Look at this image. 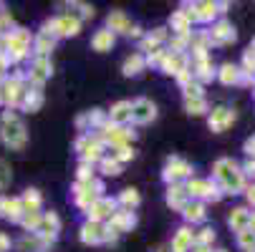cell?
<instances>
[{"label":"cell","instance_id":"6da1fadb","mask_svg":"<svg viewBox=\"0 0 255 252\" xmlns=\"http://www.w3.org/2000/svg\"><path fill=\"white\" fill-rule=\"evenodd\" d=\"M0 139H3V144L10 147V149H23L25 147L28 134H25V126L18 119V114H13V111L3 114V121H0Z\"/></svg>","mask_w":255,"mask_h":252},{"label":"cell","instance_id":"7a4b0ae2","mask_svg":"<svg viewBox=\"0 0 255 252\" xmlns=\"http://www.w3.org/2000/svg\"><path fill=\"white\" fill-rule=\"evenodd\" d=\"M215 179L223 184L225 192L230 194H238L243 187H245V176L240 171V167L233 162V159H220L215 164Z\"/></svg>","mask_w":255,"mask_h":252},{"label":"cell","instance_id":"3957f363","mask_svg":"<svg viewBox=\"0 0 255 252\" xmlns=\"http://www.w3.org/2000/svg\"><path fill=\"white\" fill-rule=\"evenodd\" d=\"M3 46H5V58L8 61H23L28 56V51H30V35L25 30H13V33L5 35Z\"/></svg>","mask_w":255,"mask_h":252},{"label":"cell","instance_id":"277c9868","mask_svg":"<svg viewBox=\"0 0 255 252\" xmlns=\"http://www.w3.org/2000/svg\"><path fill=\"white\" fill-rule=\"evenodd\" d=\"M101 192H104V182H99V179L94 176V179H89V182H76V187H74V199H76V204H79L81 209H89V207L101 197Z\"/></svg>","mask_w":255,"mask_h":252},{"label":"cell","instance_id":"5b68a950","mask_svg":"<svg viewBox=\"0 0 255 252\" xmlns=\"http://www.w3.org/2000/svg\"><path fill=\"white\" fill-rule=\"evenodd\" d=\"M76 152L81 154L84 164H94V162H101V159H104V144H101L99 136L84 134V136L76 141Z\"/></svg>","mask_w":255,"mask_h":252},{"label":"cell","instance_id":"8992f818","mask_svg":"<svg viewBox=\"0 0 255 252\" xmlns=\"http://www.w3.org/2000/svg\"><path fill=\"white\" fill-rule=\"evenodd\" d=\"M43 30L51 33V35H76V33L81 30V20L74 18L71 13H63V15H58L56 20L46 23Z\"/></svg>","mask_w":255,"mask_h":252},{"label":"cell","instance_id":"52a82bcc","mask_svg":"<svg viewBox=\"0 0 255 252\" xmlns=\"http://www.w3.org/2000/svg\"><path fill=\"white\" fill-rule=\"evenodd\" d=\"M185 189H187V194H190L192 199H197V202H202V199H220V192H217V187L210 182V179H197V176H192L190 182L185 184Z\"/></svg>","mask_w":255,"mask_h":252},{"label":"cell","instance_id":"ba28073f","mask_svg":"<svg viewBox=\"0 0 255 252\" xmlns=\"http://www.w3.org/2000/svg\"><path fill=\"white\" fill-rule=\"evenodd\" d=\"M117 199H109V197H99L89 209H86V217L94 222H104V220H112L114 212H117Z\"/></svg>","mask_w":255,"mask_h":252},{"label":"cell","instance_id":"9c48e42d","mask_svg":"<svg viewBox=\"0 0 255 252\" xmlns=\"http://www.w3.org/2000/svg\"><path fill=\"white\" fill-rule=\"evenodd\" d=\"M157 119V106L149 98H136L131 103V121L134 124H149Z\"/></svg>","mask_w":255,"mask_h":252},{"label":"cell","instance_id":"30bf717a","mask_svg":"<svg viewBox=\"0 0 255 252\" xmlns=\"http://www.w3.org/2000/svg\"><path fill=\"white\" fill-rule=\"evenodd\" d=\"M192 174V167L185 162V159H179V157H172L169 162H167V167H164V182H169V184H177L179 179H185V176H190Z\"/></svg>","mask_w":255,"mask_h":252},{"label":"cell","instance_id":"8fae6325","mask_svg":"<svg viewBox=\"0 0 255 252\" xmlns=\"http://www.w3.org/2000/svg\"><path fill=\"white\" fill-rule=\"evenodd\" d=\"M58 227H61L58 214L48 212V214H41V222H38V230H35V235H38V237L43 240V245H48V242H53V240H56Z\"/></svg>","mask_w":255,"mask_h":252},{"label":"cell","instance_id":"7c38bea8","mask_svg":"<svg viewBox=\"0 0 255 252\" xmlns=\"http://www.w3.org/2000/svg\"><path fill=\"white\" fill-rule=\"evenodd\" d=\"M53 74V68H51V61L48 58H41V56H35L33 63H30V71H28V81L35 84V86H41L43 81H48Z\"/></svg>","mask_w":255,"mask_h":252},{"label":"cell","instance_id":"4fadbf2b","mask_svg":"<svg viewBox=\"0 0 255 252\" xmlns=\"http://www.w3.org/2000/svg\"><path fill=\"white\" fill-rule=\"evenodd\" d=\"M23 91L25 88L20 86V81H13V79L0 84V98H3L8 106H18L23 101Z\"/></svg>","mask_w":255,"mask_h":252},{"label":"cell","instance_id":"5bb4252c","mask_svg":"<svg viewBox=\"0 0 255 252\" xmlns=\"http://www.w3.org/2000/svg\"><path fill=\"white\" fill-rule=\"evenodd\" d=\"M136 225V217H134V212L131 209H117L114 212V217L109 220V227H112L114 232H127V230H131Z\"/></svg>","mask_w":255,"mask_h":252},{"label":"cell","instance_id":"9a60e30c","mask_svg":"<svg viewBox=\"0 0 255 252\" xmlns=\"http://www.w3.org/2000/svg\"><path fill=\"white\" fill-rule=\"evenodd\" d=\"M104 230H106L104 222L86 220V222L81 225V240H84L86 245H99V242H104Z\"/></svg>","mask_w":255,"mask_h":252},{"label":"cell","instance_id":"2e32d148","mask_svg":"<svg viewBox=\"0 0 255 252\" xmlns=\"http://www.w3.org/2000/svg\"><path fill=\"white\" fill-rule=\"evenodd\" d=\"M109 121L114 126H127L131 121V101H119L112 106V111H109Z\"/></svg>","mask_w":255,"mask_h":252},{"label":"cell","instance_id":"e0dca14e","mask_svg":"<svg viewBox=\"0 0 255 252\" xmlns=\"http://www.w3.org/2000/svg\"><path fill=\"white\" fill-rule=\"evenodd\" d=\"M233 121H235V111L233 109H215L212 116H210V129L220 134L228 126H233Z\"/></svg>","mask_w":255,"mask_h":252},{"label":"cell","instance_id":"ac0fdd59","mask_svg":"<svg viewBox=\"0 0 255 252\" xmlns=\"http://www.w3.org/2000/svg\"><path fill=\"white\" fill-rule=\"evenodd\" d=\"M117 43V35L109 30V28H101L94 33V38H91V48L96 53H106V51H112V46Z\"/></svg>","mask_w":255,"mask_h":252},{"label":"cell","instance_id":"d6986e66","mask_svg":"<svg viewBox=\"0 0 255 252\" xmlns=\"http://www.w3.org/2000/svg\"><path fill=\"white\" fill-rule=\"evenodd\" d=\"M195 245V232L190 227H179L174 240H172V252H187Z\"/></svg>","mask_w":255,"mask_h":252},{"label":"cell","instance_id":"ffe728a7","mask_svg":"<svg viewBox=\"0 0 255 252\" xmlns=\"http://www.w3.org/2000/svg\"><path fill=\"white\" fill-rule=\"evenodd\" d=\"M210 41L212 43H230V41H235V28L228 20H220L210 30Z\"/></svg>","mask_w":255,"mask_h":252},{"label":"cell","instance_id":"44dd1931","mask_svg":"<svg viewBox=\"0 0 255 252\" xmlns=\"http://www.w3.org/2000/svg\"><path fill=\"white\" fill-rule=\"evenodd\" d=\"M106 23H109V30L112 33H127L129 35V30H131V20L127 18L124 10H112L109 18H106Z\"/></svg>","mask_w":255,"mask_h":252},{"label":"cell","instance_id":"7402d4cb","mask_svg":"<svg viewBox=\"0 0 255 252\" xmlns=\"http://www.w3.org/2000/svg\"><path fill=\"white\" fill-rule=\"evenodd\" d=\"M169 25H172V30H177L179 35H190V30H192V18H190L187 8H185V10H177V13H172Z\"/></svg>","mask_w":255,"mask_h":252},{"label":"cell","instance_id":"603a6c76","mask_svg":"<svg viewBox=\"0 0 255 252\" xmlns=\"http://www.w3.org/2000/svg\"><path fill=\"white\" fill-rule=\"evenodd\" d=\"M187 189L182 187V184H169V189H167V204L169 207H174V209H185V204H187Z\"/></svg>","mask_w":255,"mask_h":252},{"label":"cell","instance_id":"cb8c5ba5","mask_svg":"<svg viewBox=\"0 0 255 252\" xmlns=\"http://www.w3.org/2000/svg\"><path fill=\"white\" fill-rule=\"evenodd\" d=\"M144 66H147V58H144L141 53H131V56L124 58L122 71H124V76H136V74H141V71H144Z\"/></svg>","mask_w":255,"mask_h":252},{"label":"cell","instance_id":"d4e9b609","mask_svg":"<svg viewBox=\"0 0 255 252\" xmlns=\"http://www.w3.org/2000/svg\"><path fill=\"white\" fill-rule=\"evenodd\" d=\"M20 103H23V109H28V111H38L41 103H43V91L38 86H35V88H25Z\"/></svg>","mask_w":255,"mask_h":252},{"label":"cell","instance_id":"484cf974","mask_svg":"<svg viewBox=\"0 0 255 252\" xmlns=\"http://www.w3.org/2000/svg\"><path fill=\"white\" fill-rule=\"evenodd\" d=\"M53 46H56V35L41 30V33H38V38H35V53H38L41 58H46V56L53 51Z\"/></svg>","mask_w":255,"mask_h":252},{"label":"cell","instance_id":"4316f807","mask_svg":"<svg viewBox=\"0 0 255 252\" xmlns=\"http://www.w3.org/2000/svg\"><path fill=\"white\" fill-rule=\"evenodd\" d=\"M228 222H230V227H233V230L243 232V230H248V222H250V212H248L245 207H238V209H233V212H230Z\"/></svg>","mask_w":255,"mask_h":252},{"label":"cell","instance_id":"83f0119b","mask_svg":"<svg viewBox=\"0 0 255 252\" xmlns=\"http://www.w3.org/2000/svg\"><path fill=\"white\" fill-rule=\"evenodd\" d=\"M41 192L38 189H25V194L20 197V204H23V212H38L41 209Z\"/></svg>","mask_w":255,"mask_h":252},{"label":"cell","instance_id":"f1b7e54d","mask_svg":"<svg viewBox=\"0 0 255 252\" xmlns=\"http://www.w3.org/2000/svg\"><path fill=\"white\" fill-rule=\"evenodd\" d=\"M185 220L187 222H202L205 220V202H197V199H192V202H187L185 204Z\"/></svg>","mask_w":255,"mask_h":252},{"label":"cell","instance_id":"f546056e","mask_svg":"<svg viewBox=\"0 0 255 252\" xmlns=\"http://www.w3.org/2000/svg\"><path fill=\"white\" fill-rule=\"evenodd\" d=\"M18 247H20L23 252H38V250L43 247V240L35 235V232H28V235L18 242Z\"/></svg>","mask_w":255,"mask_h":252},{"label":"cell","instance_id":"4dcf8cb0","mask_svg":"<svg viewBox=\"0 0 255 252\" xmlns=\"http://www.w3.org/2000/svg\"><path fill=\"white\" fill-rule=\"evenodd\" d=\"M117 204H122L124 209H134V207L139 204V192H136L134 187H129V189H124V192L119 194V199H117Z\"/></svg>","mask_w":255,"mask_h":252},{"label":"cell","instance_id":"1f68e13d","mask_svg":"<svg viewBox=\"0 0 255 252\" xmlns=\"http://www.w3.org/2000/svg\"><path fill=\"white\" fill-rule=\"evenodd\" d=\"M192 79H200V81H210L212 79V63H210V58L197 61V66L192 71Z\"/></svg>","mask_w":255,"mask_h":252},{"label":"cell","instance_id":"d6a6232c","mask_svg":"<svg viewBox=\"0 0 255 252\" xmlns=\"http://www.w3.org/2000/svg\"><path fill=\"white\" fill-rule=\"evenodd\" d=\"M238 79H240V68H238V66H233V63H225V66L220 68V81H223L225 86L235 84Z\"/></svg>","mask_w":255,"mask_h":252},{"label":"cell","instance_id":"836d02e7","mask_svg":"<svg viewBox=\"0 0 255 252\" xmlns=\"http://www.w3.org/2000/svg\"><path fill=\"white\" fill-rule=\"evenodd\" d=\"M18 222H20L28 232H35V230H38V222H41V212H23Z\"/></svg>","mask_w":255,"mask_h":252},{"label":"cell","instance_id":"e575fe53","mask_svg":"<svg viewBox=\"0 0 255 252\" xmlns=\"http://www.w3.org/2000/svg\"><path fill=\"white\" fill-rule=\"evenodd\" d=\"M238 245H240L245 252H255V235H253L250 230L238 232Z\"/></svg>","mask_w":255,"mask_h":252},{"label":"cell","instance_id":"d590c367","mask_svg":"<svg viewBox=\"0 0 255 252\" xmlns=\"http://www.w3.org/2000/svg\"><path fill=\"white\" fill-rule=\"evenodd\" d=\"M185 109H187V114H205L207 111V103H205V98H185Z\"/></svg>","mask_w":255,"mask_h":252},{"label":"cell","instance_id":"8d00e7d4","mask_svg":"<svg viewBox=\"0 0 255 252\" xmlns=\"http://www.w3.org/2000/svg\"><path fill=\"white\" fill-rule=\"evenodd\" d=\"M101 171L117 176V174H122V164H119L114 157H104V159H101Z\"/></svg>","mask_w":255,"mask_h":252},{"label":"cell","instance_id":"74e56055","mask_svg":"<svg viewBox=\"0 0 255 252\" xmlns=\"http://www.w3.org/2000/svg\"><path fill=\"white\" fill-rule=\"evenodd\" d=\"M112 157L122 164V162H129V159H134V149L131 147H117L114 152H112Z\"/></svg>","mask_w":255,"mask_h":252},{"label":"cell","instance_id":"f35d334b","mask_svg":"<svg viewBox=\"0 0 255 252\" xmlns=\"http://www.w3.org/2000/svg\"><path fill=\"white\" fill-rule=\"evenodd\" d=\"M8 184H10V167L0 159V192H3Z\"/></svg>","mask_w":255,"mask_h":252},{"label":"cell","instance_id":"ab89813d","mask_svg":"<svg viewBox=\"0 0 255 252\" xmlns=\"http://www.w3.org/2000/svg\"><path fill=\"white\" fill-rule=\"evenodd\" d=\"M212 240H215V230H202V232L195 237V242H197V245H202V247H207Z\"/></svg>","mask_w":255,"mask_h":252},{"label":"cell","instance_id":"60d3db41","mask_svg":"<svg viewBox=\"0 0 255 252\" xmlns=\"http://www.w3.org/2000/svg\"><path fill=\"white\" fill-rule=\"evenodd\" d=\"M139 48H141V51H147V53H154V51H159V43L152 38V35H147V38L139 43Z\"/></svg>","mask_w":255,"mask_h":252},{"label":"cell","instance_id":"b9f144b4","mask_svg":"<svg viewBox=\"0 0 255 252\" xmlns=\"http://www.w3.org/2000/svg\"><path fill=\"white\" fill-rule=\"evenodd\" d=\"M245 174H248V176H255V159H248V162H245V167H243V176H245Z\"/></svg>","mask_w":255,"mask_h":252},{"label":"cell","instance_id":"7bdbcfd3","mask_svg":"<svg viewBox=\"0 0 255 252\" xmlns=\"http://www.w3.org/2000/svg\"><path fill=\"white\" fill-rule=\"evenodd\" d=\"M149 35H152V38H154L157 43H162V41L167 38V33H164V28H154V30H152Z\"/></svg>","mask_w":255,"mask_h":252},{"label":"cell","instance_id":"ee69618b","mask_svg":"<svg viewBox=\"0 0 255 252\" xmlns=\"http://www.w3.org/2000/svg\"><path fill=\"white\" fill-rule=\"evenodd\" d=\"M245 152H248V157H255V139L245 141Z\"/></svg>","mask_w":255,"mask_h":252},{"label":"cell","instance_id":"f6af8a7d","mask_svg":"<svg viewBox=\"0 0 255 252\" xmlns=\"http://www.w3.org/2000/svg\"><path fill=\"white\" fill-rule=\"evenodd\" d=\"M8 247H10V240H8L5 235H0V252H5Z\"/></svg>","mask_w":255,"mask_h":252},{"label":"cell","instance_id":"bcb514c9","mask_svg":"<svg viewBox=\"0 0 255 252\" xmlns=\"http://www.w3.org/2000/svg\"><path fill=\"white\" fill-rule=\"evenodd\" d=\"M248 230H250V232L255 235V212L250 214V222H248Z\"/></svg>","mask_w":255,"mask_h":252},{"label":"cell","instance_id":"7dc6e473","mask_svg":"<svg viewBox=\"0 0 255 252\" xmlns=\"http://www.w3.org/2000/svg\"><path fill=\"white\" fill-rule=\"evenodd\" d=\"M248 199H250V204H255V187L248 189Z\"/></svg>","mask_w":255,"mask_h":252},{"label":"cell","instance_id":"c3c4849f","mask_svg":"<svg viewBox=\"0 0 255 252\" xmlns=\"http://www.w3.org/2000/svg\"><path fill=\"white\" fill-rule=\"evenodd\" d=\"M192 252H210V250H207V247H202V245H197V247H195Z\"/></svg>","mask_w":255,"mask_h":252},{"label":"cell","instance_id":"681fc988","mask_svg":"<svg viewBox=\"0 0 255 252\" xmlns=\"http://www.w3.org/2000/svg\"><path fill=\"white\" fill-rule=\"evenodd\" d=\"M154 252H167V250H164V247H159V250H154Z\"/></svg>","mask_w":255,"mask_h":252},{"label":"cell","instance_id":"f907efd6","mask_svg":"<svg viewBox=\"0 0 255 252\" xmlns=\"http://www.w3.org/2000/svg\"><path fill=\"white\" fill-rule=\"evenodd\" d=\"M220 252H225V250H220Z\"/></svg>","mask_w":255,"mask_h":252}]
</instances>
